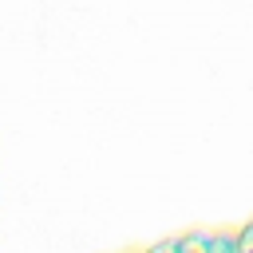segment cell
<instances>
[{
	"instance_id": "obj_1",
	"label": "cell",
	"mask_w": 253,
	"mask_h": 253,
	"mask_svg": "<svg viewBox=\"0 0 253 253\" xmlns=\"http://www.w3.org/2000/svg\"><path fill=\"white\" fill-rule=\"evenodd\" d=\"M241 229H206V233H186L174 241V253H237Z\"/></svg>"
},
{
	"instance_id": "obj_2",
	"label": "cell",
	"mask_w": 253,
	"mask_h": 253,
	"mask_svg": "<svg viewBox=\"0 0 253 253\" xmlns=\"http://www.w3.org/2000/svg\"><path fill=\"white\" fill-rule=\"evenodd\" d=\"M237 253H253V221L241 229V237H237Z\"/></svg>"
}]
</instances>
